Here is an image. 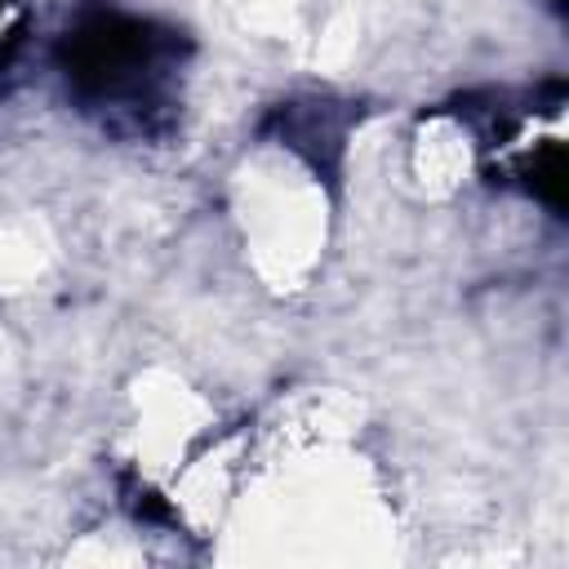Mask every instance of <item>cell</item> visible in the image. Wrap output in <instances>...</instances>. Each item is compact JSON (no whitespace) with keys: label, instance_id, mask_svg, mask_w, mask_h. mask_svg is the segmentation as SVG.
Masks as SVG:
<instances>
[{"label":"cell","instance_id":"obj_1","mask_svg":"<svg viewBox=\"0 0 569 569\" xmlns=\"http://www.w3.org/2000/svg\"><path fill=\"white\" fill-rule=\"evenodd\" d=\"M53 62L76 111L102 133L124 142L173 133L187 67L182 31L120 9H89L58 36Z\"/></svg>","mask_w":569,"mask_h":569},{"label":"cell","instance_id":"obj_2","mask_svg":"<svg viewBox=\"0 0 569 569\" xmlns=\"http://www.w3.org/2000/svg\"><path fill=\"white\" fill-rule=\"evenodd\" d=\"M360 111L351 102H333V98H293L271 107V116L262 120V133H271L280 147L298 151L320 178H333L342 169V151H347V133L351 120Z\"/></svg>","mask_w":569,"mask_h":569},{"label":"cell","instance_id":"obj_3","mask_svg":"<svg viewBox=\"0 0 569 569\" xmlns=\"http://www.w3.org/2000/svg\"><path fill=\"white\" fill-rule=\"evenodd\" d=\"M516 173L525 178V191L538 204H547L556 218H565V151H560V142H551L542 156H525Z\"/></svg>","mask_w":569,"mask_h":569}]
</instances>
